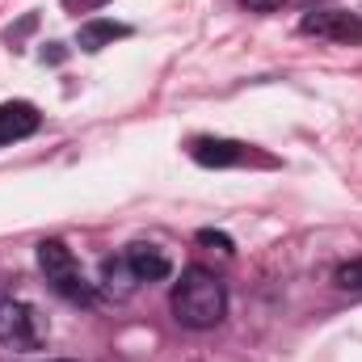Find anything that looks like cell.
I'll return each instance as SVG.
<instances>
[{
  "mask_svg": "<svg viewBox=\"0 0 362 362\" xmlns=\"http://www.w3.org/2000/svg\"><path fill=\"white\" fill-rule=\"evenodd\" d=\"M169 308H173V320L185 329H215L228 316V286L211 270L189 266V270H181Z\"/></svg>",
  "mask_w": 362,
  "mask_h": 362,
  "instance_id": "obj_1",
  "label": "cell"
},
{
  "mask_svg": "<svg viewBox=\"0 0 362 362\" xmlns=\"http://www.w3.org/2000/svg\"><path fill=\"white\" fill-rule=\"evenodd\" d=\"M38 270L47 274L51 291L64 295L68 303L89 308L93 299H97V295H93V282H85V274H81L76 257H72V249H68L64 240H42V245H38Z\"/></svg>",
  "mask_w": 362,
  "mask_h": 362,
  "instance_id": "obj_2",
  "label": "cell"
},
{
  "mask_svg": "<svg viewBox=\"0 0 362 362\" xmlns=\"http://www.w3.org/2000/svg\"><path fill=\"white\" fill-rule=\"evenodd\" d=\"M42 337H47V325H42V316L30 303L0 299V346H8V350H34Z\"/></svg>",
  "mask_w": 362,
  "mask_h": 362,
  "instance_id": "obj_3",
  "label": "cell"
},
{
  "mask_svg": "<svg viewBox=\"0 0 362 362\" xmlns=\"http://www.w3.org/2000/svg\"><path fill=\"white\" fill-rule=\"evenodd\" d=\"M189 160L202 165V169H236V165H249L253 160V148L240 144V139H223V135H198L189 139Z\"/></svg>",
  "mask_w": 362,
  "mask_h": 362,
  "instance_id": "obj_4",
  "label": "cell"
},
{
  "mask_svg": "<svg viewBox=\"0 0 362 362\" xmlns=\"http://www.w3.org/2000/svg\"><path fill=\"white\" fill-rule=\"evenodd\" d=\"M303 34H320V38H333V42H362V13L350 8H320V13H308L299 21Z\"/></svg>",
  "mask_w": 362,
  "mask_h": 362,
  "instance_id": "obj_5",
  "label": "cell"
},
{
  "mask_svg": "<svg viewBox=\"0 0 362 362\" xmlns=\"http://www.w3.org/2000/svg\"><path fill=\"white\" fill-rule=\"evenodd\" d=\"M38 127H42V114L30 101H0V148L17 144V139H30Z\"/></svg>",
  "mask_w": 362,
  "mask_h": 362,
  "instance_id": "obj_6",
  "label": "cell"
},
{
  "mask_svg": "<svg viewBox=\"0 0 362 362\" xmlns=\"http://www.w3.org/2000/svg\"><path fill=\"white\" fill-rule=\"evenodd\" d=\"M127 266H131V274L139 278V282H160V278H169L173 274V262H169V253L160 249V245H131L127 253Z\"/></svg>",
  "mask_w": 362,
  "mask_h": 362,
  "instance_id": "obj_7",
  "label": "cell"
},
{
  "mask_svg": "<svg viewBox=\"0 0 362 362\" xmlns=\"http://www.w3.org/2000/svg\"><path fill=\"white\" fill-rule=\"evenodd\" d=\"M118 38H131V25H122V21H110V17H93L81 25V34H76V47L81 51H101V47H110V42H118Z\"/></svg>",
  "mask_w": 362,
  "mask_h": 362,
  "instance_id": "obj_8",
  "label": "cell"
},
{
  "mask_svg": "<svg viewBox=\"0 0 362 362\" xmlns=\"http://www.w3.org/2000/svg\"><path fill=\"white\" fill-rule=\"evenodd\" d=\"M135 274H131V266H127V257H105L101 262V286L114 295V299H127L131 291H135Z\"/></svg>",
  "mask_w": 362,
  "mask_h": 362,
  "instance_id": "obj_9",
  "label": "cell"
},
{
  "mask_svg": "<svg viewBox=\"0 0 362 362\" xmlns=\"http://www.w3.org/2000/svg\"><path fill=\"white\" fill-rule=\"evenodd\" d=\"M337 286H341V291H354V295H362V257L346 262V266H337Z\"/></svg>",
  "mask_w": 362,
  "mask_h": 362,
  "instance_id": "obj_10",
  "label": "cell"
},
{
  "mask_svg": "<svg viewBox=\"0 0 362 362\" xmlns=\"http://www.w3.org/2000/svg\"><path fill=\"white\" fill-rule=\"evenodd\" d=\"M198 245H215V249H223V253H236L232 236H223V232H211V228H202V232H198Z\"/></svg>",
  "mask_w": 362,
  "mask_h": 362,
  "instance_id": "obj_11",
  "label": "cell"
},
{
  "mask_svg": "<svg viewBox=\"0 0 362 362\" xmlns=\"http://www.w3.org/2000/svg\"><path fill=\"white\" fill-rule=\"evenodd\" d=\"M245 8H253V13H274V8H282V0H240Z\"/></svg>",
  "mask_w": 362,
  "mask_h": 362,
  "instance_id": "obj_12",
  "label": "cell"
},
{
  "mask_svg": "<svg viewBox=\"0 0 362 362\" xmlns=\"http://www.w3.org/2000/svg\"><path fill=\"white\" fill-rule=\"evenodd\" d=\"M68 4H72V8H76V4H81V8H101L105 0H68Z\"/></svg>",
  "mask_w": 362,
  "mask_h": 362,
  "instance_id": "obj_13",
  "label": "cell"
},
{
  "mask_svg": "<svg viewBox=\"0 0 362 362\" xmlns=\"http://www.w3.org/2000/svg\"><path fill=\"white\" fill-rule=\"evenodd\" d=\"M55 362H72V358H55Z\"/></svg>",
  "mask_w": 362,
  "mask_h": 362,
  "instance_id": "obj_14",
  "label": "cell"
}]
</instances>
